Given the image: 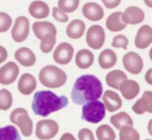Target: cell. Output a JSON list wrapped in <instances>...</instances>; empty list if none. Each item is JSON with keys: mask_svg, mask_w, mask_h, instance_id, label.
Listing matches in <instances>:
<instances>
[{"mask_svg": "<svg viewBox=\"0 0 152 140\" xmlns=\"http://www.w3.org/2000/svg\"><path fill=\"white\" fill-rule=\"evenodd\" d=\"M103 94V85L100 79L92 74L82 75L76 79L72 86L71 98L73 103L82 105L97 101Z\"/></svg>", "mask_w": 152, "mask_h": 140, "instance_id": "cell-1", "label": "cell"}, {"mask_svg": "<svg viewBox=\"0 0 152 140\" xmlns=\"http://www.w3.org/2000/svg\"><path fill=\"white\" fill-rule=\"evenodd\" d=\"M68 104L66 96H58L51 91H39L34 95L31 108L37 116L47 117L51 113L65 108Z\"/></svg>", "mask_w": 152, "mask_h": 140, "instance_id": "cell-2", "label": "cell"}, {"mask_svg": "<svg viewBox=\"0 0 152 140\" xmlns=\"http://www.w3.org/2000/svg\"><path fill=\"white\" fill-rule=\"evenodd\" d=\"M35 36L40 40V50L43 53L52 52L56 44L57 29L55 25L49 21H37L32 25Z\"/></svg>", "mask_w": 152, "mask_h": 140, "instance_id": "cell-3", "label": "cell"}, {"mask_svg": "<svg viewBox=\"0 0 152 140\" xmlns=\"http://www.w3.org/2000/svg\"><path fill=\"white\" fill-rule=\"evenodd\" d=\"M40 83L46 88H58L65 85L67 76L60 67L49 64L43 67L39 73Z\"/></svg>", "mask_w": 152, "mask_h": 140, "instance_id": "cell-4", "label": "cell"}, {"mask_svg": "<svg viewBox=\"0 0 152 140\" xmlns=\"http://www.w3.org/2000/svg\"><path fill=\"white\" fill-rule=\"evenodd\" d=\"M106 116V109L100 101L86 103L82 107L81 119L89 123L98 124L102 121Z\"/></svg>", "mask_w": 152, "mask_h": 140, "instance_id": "cell-5", "label": "cell"}, {"mask_svg": "<svg viewBox=\"0 0 152 140\" xmlns=\"http://www.w3.org/2000/svg\"><path fill=\"white\" fill-rule=\"evenodd\" d=\"M10 121L20 128L23 136L29 137L33 133V121L27 110L24 108H17L11 112Z\"/></svg>", "mask_w": 152, "mask_h": 140, "instance_id": "cell-6", "label": "cell"}, {"mask_svg": "<svg viewBox=\"0 0 152 140\" xmlns=\"http://www.w3.org/2000/svg\"><path fill=\"white\" fill-rule=\"evenodd\" d=\"M59 131V125L52 119H43L37 123L35 135L40 140H49L55 136Z\"/></svg>", "mask_w": 152, "mask_h": 140, "instance_id": "cell-7", "label": "cell"}, {"mask_svg": "<svg viewBox=\"0 0 152 140\" xmlns=\"http://www.w3.org/2000/svg\"><path fill=\"white\" fill-rule=\"evenodd\" d=\"M106 35L104 29L99 25H93L88 29L86 35L87 45L93 50H99L104 44Z\"/></svg>", "mask_w": 152, "mask_h": 140, "instance_id": "cell-8", "label": "cell"}, {"mask_svg": "<svg viewBox=\"0 0 152 140\" xmlns=\"http://www.w3.org/2000/svg\"><path fill=\"white\" fill-rule=\"evenodd\" d=\"M30 32V23L25 16H20L16 19L11 30V37L17 43H21L26 40Z\"/></svg>", "mask_w": 152, "mask_h": 140, "instance_id": "cell-9", "label": "cell"}, {"mask_svg": "<svg viewBox=\"0 0 152 140\" xmlns=\"http://www.w3.org/2000/svg\"><path fill=\"white\" fill-rule=\"evenodd\" d=\"M122 64L130 73L140 74L142 70L144 64L142 57L135 52H128L122 58Z\"/></svg>", "mask_w": 152, "mask_h": 140, "instance_id": "cell-10", "label": "cell"}, {"mask_svg": "<svg viewBox=\"0 0 152 140\" xmlns=\"http://www.w3.org/2000/svg\"><path fill=\"white\" fill-rule=\"evenodd\" d=\"M20 68L14 61H8L0 67V84L4 85H11L17 79Z\"/></svg>", "mask_w": 152, "mask_h": 140, "instance_id": "cell-11", "label": "cell"}, {"mask_svg": "<svg viewBox=\"0 0 152 140\" xmlns=\"http://www.w3.org/2000/svg\"><path fill=\"white\" fill-rule=\"evenodd\" d=\"M74 55V48L67 42H62L53 53V59L56 63L59 64H67L72 61Z\"/></svg>", "mask_w": 152, "mask_h": 140, "instance_id": "cell-12", "label": "cell"}, {"mask_svg": "<svg viewBox=\"0 0 152 140\" xmlns=\"http://www.w3.org/2000/svg\"><path fill=\"white\" fill-rule=\"evenodd\" d=\"M152 44V28L148 25L141 26L137 31L134 40L136 47L140 50L146 49Z\"/></svg>", "mask_w": 152, "mask_h": 140, "instance_id": "cell-13", "label": "cell"}, {"mask_svg": "<svg viewBox=\"0 0 152 140\" xmlns=\"http://www.w3.org/2000/svg\"><path fill=\"white\" fill-rule=\"evenodd\" d=\"M102 101L105 109L109 113H114L122 107V101L117 93L112 90H107L102 95Z\"/></svg>", "mask_w": 152, "mask_h": 140, "instance_id": "cell-14", "label": "cell"}, {"mask_svg": "<svg viewBox=\"0 0 152 140\" xmlns=\"http://www.w3.org/2000/svg\"><path fill=\"white\" fill-rule=\"evenodd\" d=\"M145 19V13L137 6H130L122 14V20L126 25H137L141 23Z\"/></svg>", "mask_w": 152, "mask_h": 140, "instance_id": "cell-15", "label": "cell"}, {"mask_svg": "<svg viewBox=\"0 0 152 140\" xmlns=\"http://www.w3.org/2000/svg\"><path fill=\"white\" fill-rule=\"evenodd\" d=\"M132 110L137 115H142L145 113L152 114V91H145L142 98L134 104Z\"/></svg>", "mask_w": 152, "mask_h": 140, "instance_id": "cell-16", "label": "cell"}, {"mask_svg": "<svg viewBox=\"0 0 152 140\" xmlns=\"http://www.w3.org/2000/svg\"><path fill=\"white\" fill-rule=\"evenodd\" d=\"M82 14L87 20L97 22L104 17V9L100 5L96 2H87L82 8Z\"/></svg>", "mask_w": 152, "mask_h": 140, "instance_id": "cell-17", "label": "cell"}, {"mask_svg": "<svg viewBox=\"0 0 152 140\" xmlns=\"http://www.w3.org/2000/svg\"><path fill=\"white\" fill-rule=\"evenodd\" d=\"M14 58L18 61L19 64L24 67H31L36 63V56L33 51L29 48L23 47L19 48L14 53Z\"/></svg>", "mask_w": 152, "mask_h": 140, "instance_id": "cell-18", "label": "cell"}, {"mask_svg": "<svg viewBox=\"0 0 152 140\" xmlns=\"http://www.w3.org/2000/svg\"><path fill=\"white\" fill-rule=\"evenodd\" d=\"M37 82L36 79L31 73H23L19 79L18 90L23 95H30L37 88Z\"/></svg>", "mask_w": 152, "mask_h": 140, "instance_id": "cell-19", "label": "cell"}, {"mask_svg": "<svg viewBox=\"0 0 152 140\" xmlns=\"http://www.w3.org/2000/svg\"><path fill=\"white\" fill-rule=\"evenodd\" d=\"M119 91L125 99L128 101L134 99L140 91V85L133 79H126L122 82L119 87Z\"/></svg>", "mask_w": 152, "mask_h": 140, "instance_id": "cell-20", "label": "cell"}, {"mask_svg": "<svg viewBox=\"0 0 152 140\" xmlns=\"http://www.w3.org/2000/svg\"><path fill=\"white\" fill-rule=\"evenodd\" d=\"M28 12L31 16L36 19H44L49 15L50 8L49 5L43 1L37 0L30 4Z\"/></svg>", "mask_w": 152, "mask_h": 140, "instance_id": "cell-21", "label": "cell"}, {"mask_svg": "<svg viewBox=\"0 0 152 140\" xmlns=\"http://www.w3.org/2000/svg\"><path fill=\"white\" fill-rule=\"evenodd\" d=\"M95 56L93 53L87 49L80 50L75 56V64L80 69L85 70L93 65Z\"/></svg>", "mask_w": 152, "mask_h": 140, "instance_id": "cell-22", "label": "cell"}, {"mask_svg": "<svg viewBox=\"0 0 152 140\" xmlns=\"http://www.w3.org/2000/svg\"><path fill=\"white\" fill-rule=\"evenodd\" d=\"M86 25L83 20L76 19L70 22L66 27L67 36L71 39H79L84 35Z\"/></svg>", "mask_w": 152, "mask_h": 140, "instance_id": "cell-23", "label": "cell"}, {"mask_svg": "<svg viewBox=\"0 0 152 140\" xmlns=\"http://www.w3.org/2000/svg\"><path fill=\"white\" fill-rule=\"evenodd\" d=\"M99 64L102 69L107 70L114 67L117 62L116 53L110 49H105L101 52L98 59Z\"/></svg>", "mask_w": 152, "mask_h": 140, "instance_id": "cell-24", "label": "cell"}, {"mask_svg": "<svg viewBox=\"0 0 152 140\" xmlns=\"http://www.w3.org/2000/svg\"><path fill=\"white\" fill-rule=\"evenodd\" d=\"M123 13L121 11H116L111 14L106 20V27L112 32H121L126 28L127 25L122 20V16Z\"/></svg>", "mask_w": 152, "mask_h": 140, "instance_id": "cell-25", "label": "cell"}, {"mask_svg": "<svg viewBox=\"0 0 152 140\" xmlns=\"http://www.w3.org/2000/svg\"><path fill=\"white\" fill-rule=\"evenodd\" d=\"M128 79V76L121 70H113L107 74L105 80L107 85L114 89L119 90L122 82Z\"/></svg>", "mask_w": 152, "mask_h": 140, "instance_id": "cell-26", "label": "cell"}, {"mask_svg": "<svg viewBox=\"0 0 152 140\" xmlns=\"http://www.w3.org/2000/svg\"><path fill=\"white\" fill-rule=\"evenodd\" d=\"M110 121L116 129L121 130L125 126H134V121L125 112H120L110 118Z\"/></svg>", "mask_w": 152, "mask_h": 140, "instance_id": "cell-27", "label": "cell"}, {"mask_svg": "<svg viewBox=\"0 0 152 140\" xmlns=\"http://www.w3.org/2000/svg\"><path fill=\"white\" fill-rule=\"evenodd\" d=\"M0 140H22L18 130L13 125L0 127Z\"/></svg>", "mask_w": 152, "mask_h": 140, "instance_id": "cell-28", "label": "cell"}, {"mask_svg": "<svg viewBox=\"0 0 152 140\" xmlns=\"http://www.w3.org/2000/svg\"><path fill=\"white\" fill-rule=\"evenodd\" d=\"M96 137L98 140H115L116 133L110 125L102 124L96 129Z\"/></svg>", "mask_w": 152, "mask_h": 140, "instance_id": "cell-29", "label": "cell"}, {"mask_svg": "<svg viewBox=\"0 0 152 140\" xmlns=\"http://www.w3.org/2000/svg\"><path fill=\"white\" fill-rule=\"evenodd\" d=\"M13 105L12 94L6 88L0 89V110L7 111Z\"/></svg>", "mask_w": 152, "mask_h": 140, "instance_id": "cell-30", "label": "cell"}, {"mask_svg": "<svg viewBox=\"0 0 152 140\" xmlns=\"http://www.w3.org/2000/svg\"><path fill=\"white\" fill-rule=\"evenodd\" d=\"M138 131L131 126H125L119 130V140H140Z\"/></svg>", "mask_w": 152, "mask_h": 140, "instance_id": "cell-31", "label": "cell"}, {"mask_svg": "<svg viewBox=\"0 0 152 140\" xmlns=\"http://www.w3.org/2000/svg\"><path fill=\"white\" fill-rule=\"evenodd\" d=\"M80 0H58V8L65 13L74 12L78 8Z\"/></svg>", "mask_w": 152, "mask_h": 140, "instance_id": "cell-32", "label": "cell"}, {"mask_svg": "<svg viewBox=\"0 0 152 140\" xmlns=\"http://www.w3.org/2000/svg\"><path fill=\"white\" fill-rule=\"evenodd\" d=\"M12 18L9 14L0 12V33L8 32L12 25Z\"/></svg>", "mask_w": 152, "mask_h": 140, "instance_id": "cell-33", "label": "cell"}, {"mask_svg": "<svg viewBox=\"0 0 152 140\" xmlns=\"http://www.w3.org/2000/svg\"><path fill=\"white\" fill-rule=\"evenodd\" d=\"M129 44L128 38L124 35H118L114 37L113 39L111 46L115 48H122L126 50L128 49V46Z\"/></svg>", "mask_w": 152, "mask_h": 140, "instance_id": "cell-34", "label": "cell"}, {"mask_svg": "<svg viewBox=\"0 0 152 140\" xmlns=\"http://www.w3.org/2000/svg\"><path fill=\"white\" fill-rule=\"evenodd\" d=\"M52 16L57 21L61 23H66L69 20L68 15L58 8V7H54L52 9Z\"/></svg>", "mask_w": 152, "mask_h": 140, "instance_id": "cell-35", "label": "cell"}, {"mask_svg": "<svg viewBox=\"0 0 152 140\" xmlns=\"http://www.w3.org/2000/svg\"><path fill=\"white\" fill-rule=\"evenodd\" d=\"M78 139L79 140H96L93 133L88 128H82L78 132Z\"/></svg>", "mask_w": 152, "mask_h": 140, "instance_id": "cell-36", "label": "cell"}, {"mask_svg": "<svg viewBox=\"0 0 152 140\" xmlns=\"http://www.w3.org/2000/svg\"><path fill=\"white\" fill-rule=\"evenodd\" d=\"M104 5L108 9H113L119 5L121 0H102Z\"/></svg>", "mask_w": 152, "mask_h": 140, "instance_id": "cell-37", "label": "cell"}, {"mask_svg": "<svg viewBox=\"0 0 152 140\" xmlns=\"http://www.w3.org/2000/svg\"><path fill=\"white\" fill-rule=\"evenodd\" d=\"M8 51L4 47L0 45V64L3 63L8 59Z\"/></svg>", "mask_w": 152, "mask_h": 140, "instance_id": "cell-38", "label": "cell"}, {"mask_svg": "<svg viewBox=\"0 0 152 140\" xmlns=\"http://www.w3.org/2000/svg\"><path fill=\"white\" fill-rule=\"evenodd\" d=\"M145 82L149 85H152V68L148 69L145 74Z\"/></svg>", "mask_w": 152, "mask_h": 140, "instance_id": "cell-39", "label": "cell"}, {"mask_svg": "<svg viewBox=\"0 0 152 140\" xmlns=\"http://www.w3.org/2000/svg\"><path fill=\"white\" fill-rule=\"evenodd\" d=\"M60 140H76L75 137L70 133H65L61 136Z\"/></svg>", "mask_w": 152, "mask_h": 140, "instance_id": "cell-40", "label": "cell"}, {"mask_svg": "<svg viewBox=\"0 0 152 140\" xmlns=\"http://www.w3.org/2000/svg\"><path fill=\"white\" fill-rule=\"evenodd\" d=\"M148 131L149 134L152 136V119H151L148 124Z\"/></svg>", "mask_w": 152, "mask_h": 140, "instance_id": "cell-41", "label": "cell"}, {"mask_svg": "<svg viewBox=\"0 0 152 140\" xmlns=\"http://www.w3.org/2000/svg\"><path fill=\"white\" fill-rule=\"evenodd\" d=\"M144 2L148 8H152V0H144Z\"/></svg>", "mask_w": 152, "mask_h": 140, "instance_id": "cell-42", "label": "cell"}, {"mask_svg": "<svg viewBox=\"0 0 152 140\" xmlns=\"http://www.w3.org/2000/svg\"><path fill=\"white\" fill-rule=\"evenodd\" d=\"M149 57H150L151 60L152 61V47L151 48L150 51H149Z\"/></svg>", "mask_w": 152, "mask_h": 140, "instance_id": "cell-43", "label": "cell"}, {"mask_svg": "<svg viewBox=\"0 0 152 140\" xmlns=\"http://www.w3.org/2000/svg\"><path fill=\"white\" fill-rule=\"evenodd\" d=\"M145 140H152V139H145Z\"/></svg>", "mask_w": 152, "mask_h": 140, "instance_id": "cell-44", "label": "cell"}]
</instances>
